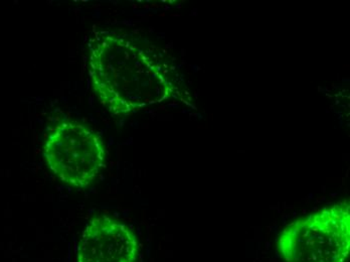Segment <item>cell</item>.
Returning a JSON list of instances; mask_svg holds the SVG:
<instances>
[{
	"instance_id": "7a4b0ae2",
	"label": "cell",
	"mask_w": 350,
	"mask_h": 262,
	"mask_svg": "<svg viewBox=\"0 0 350 262\" xmlns=\"http://www.w3.org/2000/svg\"><path fill=\"white\" fill-rule=\"evenodd\" d=\"M277 249L285 262H347L349 202L333 204L290 223L279 234Z\"/></svg>"
},
{
	"instance_id": "3957f363",
	"label": "cell",
	"mask_w": 350,
	"mask_h": 262,
	"mask_svg": "<svg viewBox=\"0 0 350 262\" xmlns=\"http://www.w3.org/2000/svg\"><path fill=\"white\" fill-rule=\"evenodd\" d=\"M44 155L62 182L78 189L91 186L106 166L102 138L75 120L62 121L53 127L46 138Z\"/></svg>"
},
{
	"instance_id": "277c9868",
	"label": "cell",
	"mask_w": 350,
	"mask_h": 262,
	"mask_svg": "<svg viewBox=\"0 0 350 262\" xmlns=\"http://www.w3.org/2000/svg\"><path fill=\"white\" fill-rule=\"evenodd\" d=\"M139 244L127 225L102 215L92 218L83 231L78 262H136Z\"/></svg>"
},
{
	"instance_id": "6da1fadb",
	"label": "cell",
	"mask_w": 350,
	"mask_h": 262,
	"mask_svg": "<svg viewBox=\"0 0 350 262\" xmlns=\"http://www.w3.org/2000/svg\"><path fill=\"white\" fill-rule=\"evenodd\" d=\"M89 75L102 105L118 116L170 100L185 102L183 78L170 55L145 40L101 33L89 44Z\"/></svg>"
}]
</instances>
